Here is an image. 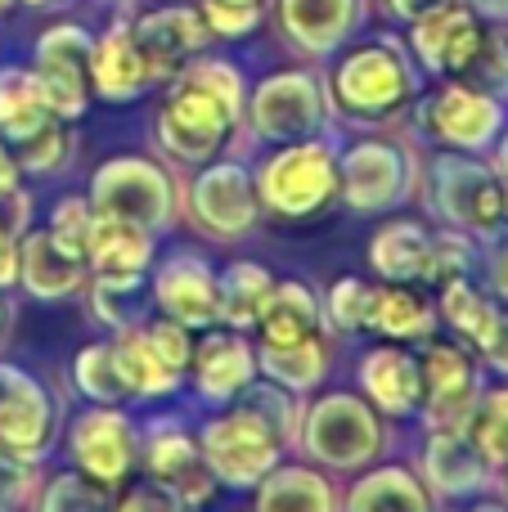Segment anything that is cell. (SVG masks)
<instances>
[{
	"label": "cell",
	"instance_id": "6da1fadb",
	"mask_svg": "<svg viewBox=\"0 0 508 512\" xmlns=\"http://www.w3.org/2000/svg\"><path fill=\"white\" fill-rule=\"evenodd\" d=\"M243 99H248L243 72L225 59L198 54L185 72L167 81V99L153 117V140L162 158L176 167H203L221 158L243 126Z\"/></svg>",
	"mask_w": 508,
	"mask_h": 512
},
{
	"label": "cell",
	"instance_id": "7a4b0ae2",
	"mask_svg": "<svg viewBox=\"0 0 508 512\" xmlns=\"http://www.w3.org/2000/svg\"><path fill=\"white\" fill-rule=\"evenodd\" d=\"M329 108L338 122L356 126V131H378V126L396 122L405 108L419 99V63L392 36L351 45L338 63H333L329 81Z\"/></svg>",
	"mask_w": 508,
	"mask_h": 512
},
{
	"label": "cell",
	"instance_id": "3957f363",
	"mask_svg": "<svg viewBox=\"0 0 508 512\" xmlns=\"http://www.w3.org/2000/svg\"><path fill=\"white\" fill-rule=\"evenodd\" d=\"M419 194L428 198L432 221L473 234L482 248L508 234V180H500L486 153L437 149L419 171Z\"/></svg>",
	"mask_w": 508,
	"mask_h": 512
},
{
	"label": "cell",
	"instance_id": "277c9868",
	"mask_svg": "<svg viewBox=\"0 0 508 512\" xmlns=\"http://www.w3.org/2000/svg\"><path fill=\"white\" fill-rule=\"evenodd\" d=\"M297 454L333 477H356L387 454V418L360 391H315L302 400Z\"/></svg>",
	"mask_w": 508,
	"mask_h": 512
},
{
	"label": "cell",
	"instance_id": "5b68a950",
	"mask_svg": "<svg viewBox=\"0 0 508 512\" xmlns=\"http://www.w3.org/2000/svg\"><path fill=\"white\" fill-rule=\"evenodd\" d=\"M261 216L279 221H311L338 203V140L311 135V140L270 144L252 167Z\"/></svg>",
	"mask_w": 508,
	"mask_h": 512
},
{
	"label": "cell",
	"instance_id": "8992f818",
	"mask_svg": "<svg viewBox=\"0 0 508 512\" xmlns=\"http://www.w3.org/2000/svg\"><path fill=\"white\" fill-rule=\"evenodd\" d=\"M419 153L396 135L365 131L338 144V203L356 216H392L419 194Z\"/></svg>",
	"mask_w": 508,
	"mask_h": 512
},
{
	"label": "cell",
	"instance_id": "52a82bcc",
	"mask_svg": "<svg viewBox=\"0 0 508 512\" xmlns=\"http://www.w3.org/2000/svg\"><path fill=\"white\" fill-rule=\"evenodd\" d=\"M194 441L212 481L221 490H234V495H252V486L288 454V445L275 436V427L257 409L243 405V400L212 409L194 427Z\"/></svg>",
	"mask_w": 508,
	"mask_h": 512
},
{
	"label": "cell",
	"instance_id": "ba28073f",
	"mask_svg": "<svg viewBox=\"0 0 508 512\" xmlns=\"http://www.w3.org/2000/svg\"><path fill=\"white\" fill-rule=\"evenodd\" d=\"M90 207L99 216L131 221L149 234H167L180 221V180L167 162L144 153H117L104 158L90 176Z\"/></svg>",
	"mask_w": 508,
	"mask_h": 512
},
{
	"label": "cell",
	"instance_id": "9c48e42d",
	"mask_svg": "<svg viewBox=\"0 0 508 512\" xmlns=\"http://www.w3.org/2000/svg\"><path fill=\"white\" fill-rule=\"evenodd\" d=\"M180 216L212 243H243L261 225L252 167L239 158H212L180 185Z\"/></svg>",
	"mask_w": 508,
	"mask_h": 512
},
{
	"label": "cell",
	"instance_id": "30bf717a",
	"mask_svg": "<svg viewBox=\"0 0 508 512\" xmlns=\"http://www.w3.org/2000/svg\"><path fill=\"white\" fill-rule=\"evenodd\" d=\"M243 126L252 140L261 144H288V140H311V135H329L333 108L329 90L315 72L284 68L261 77L243 99Z\"/></svg>",
	"mask_w": 508,
	"mask_h": 512
},
{
	"label": "cell",
	"instance_id": "8fae6325",
	"mask_svg": "<svg viewBox=\"0 0 508 512\" xmlns=\"http://www.w3.org/2000/svg\"><path fill=\"white\" fill-rule=\"evenodd\" d=\"M414 117H419V135L432 140L437 149L455 153H491L495 135L508 122V99L491 90L473 86L464 77H441L432 95L414 99Z\"/></svg>",
	"mask_w": 508,
	"mask_h": 512
},
{
	"label": "cell",
	"instance_id": "7c38bea8",
	"mask_svg": "<svg viewBox=\"0 0 508 512\" xmlns=\"http://www.w3.org/2000/svg\"><path fill=\"white\" fill-rule=\"evenodd\" d=\"M419 351V373H423V405L419 423L423 427H459L464 432L468 414H473L477 396L486 387L482 355L468 351L464 342H441L437 333L428 342L414 346Z\"/></svg>",
	"mask_w": 508,
	"mask_h": 512
},
{
	"label": "cell",
	"instance_id": "4fadbf2b",
	"mask_svg": "<svg viewBox=\"0 0 508 512\" xmlns=\"http://www.w3.org/2000/svg\"><path fill=\"white\" fill-rule=\"evenodd\" d=\"M68 459L90 481L117 490L140 468V423L126 405H86L68 427Z\"/></svg>",
	"mask_w": 508,
	"mask_h": 512
},
{
	"label": "cell",
	"instance_id": "5bb4252c",
	"mask_svg": "<svg viewBox=\"0 0 508 512\" xmlns=\"http://www.w3.org/2000/svg\"><path fill=\"white\" fill-rule=\"evenodd\" d=\"M257 378L261 373H257V342H252V333H239V328H225V324L194 333L185 387L194 391L198 405H207V409L230 405Z\"/></svg>",
	"mask_w": 508,
	"mask_h": 512
},
{
	"label": "cell",
	"instance_id": "9a60e30c",
	"mask_svg": "<svg viewBox=\"0 0 508 512\" xmlns=\"http://www.w3.org/2000/svg\"><path fill=\"white\" fill-rule=\"evenodd\" d=\"M59 436V405L27 369L0 364V454L18 463H41Z\"/></svg>",
	"mask_w": 508,
	"mask_h": 512
},
{
	"label": "cell",
	"instance_id": "2e32d148",
	"mask_svg": "<svg viewBox=\"0 0 508 512\" xmlns=\"http://www.w3.org/2000/svg\"><path fill=\"white\" fill-rule=\"evenodd\" d=\"M149 301L158 315L176 319V324L203 328L221 324V306H216V265L194 248H176L149 270Z\"/></svg>",
	"mask_w": 508,
	"mask_h": 512
},
{
	"label": "cell",
	"instance_id": "e0dca14e",
	"mask_svg": "<svg viewBox=\"0 0 508 512\" xmlns=\"http://www.w3.org/2000/svg\"><path fill=\"white\" fill-rule=\"evenodd\" d=\"M90 41L86 27L77 23H54L36 41V81L45 90V104L59 122H77L90 104Z\"/></svg>",
	"mask_w": 508,
	"mask_h": 512
},
{
	"label": "cell",
	"instance_id": "ac0fdd59",
	"mask_svg": "<svg viewBox=\"0 0 508 512\" xmlns=\"http://www.w3.org/2000/svg\"><path fill=\"white\" fill-rule=\"evenodd\" d=\"M140 468H144V477L167 481L189 508H207L216 499V490H221L212 481V472L203 468L194 427L176 423V418L140 427Z\"/></svg>",
	"mask_w": 508,
	"mask_h": 512
},
{
	"label": "cell",
	"instance_id": "d6986e66",
	"mask_svg": "<svg viewBox=\"0 0 508 512\" xmlns=\"http://www.w3.org/2000/svg\"><path fill=\"white\" fill-rule=\"evenodd\" d=\"M437 504H468L495 486V472L482 463L459 427H423V450L414 468Z\"/></svg>",
	"mask_w": 508,
	"mask_h": 512
},
{
	"label": "cell",
	"instance_id": "ffe728a7",
	"mask_svg": "<svg viewBox=\"0 0 508 512\" xmlns=\"http://www.w3.org/2000/svg\"><path fill=\"white\" fill-rule=\"evenodd\" d=\"M131 36H135V50H140L153 86H158V81H171L176 72H185L189 63L207 50V41H212L203 14L189 5L149 9V14H140L131 23Z\"/></svg>",
	"mask_w": 508,
	"mask_h": 512
},
{
	"label": "cell",
	"instance_id": "44dd1931",
	"mask_svg": "<svg viewBox=\"0 0 508 512\" xmlns=\"http://www.w3.org/2000/svg\"><path fill=\"white\" fill-rule=\"evenodd\" d=\"M356 391L392 423L419 418L423 405V373H419V351L401 342H378L360 351L356 360Z\"/></svg>",
	"mask_w": 508,
	"mask_h": 512
},
{
	"label": "cell",
	"instance_id": "7402d4cb",
	"mask_svg": "<svg viewBox=\"0 0 508 512\" xmlns=\"http://www.w3.org/2000/svg\"><path fill=\"white\" fill-rule=\"evenodd\" d=\"M482 18L468 5L450 0V5L432 9V14L410 23V50L414 63L432 77H464V68L473 63L477 45H482Z\"/></svg>",
	"mask_w": 508,
	"mask_h": 512
},
{
	"label": "cell",
	"instance_id": "603a6c76",
	"mask_svg": "<svg viewBox=\"0 0 508 512\" xmlns=\"http://www.w3.org/2000/svg\"><path fill=\"white\" fill-rule=\"evenodd\" d=\"M252 512H342V486L333 472L284 454L252 486Z\"/></svg>",
	"mask_w": 508,
	"mask_h": 512
},
{
	"label": "cell",
	"instance_id": "cb8c5ba5",
	"mask_svg": "<svg viewBox=\"0 0 508 512\" xmlns=\"http://www.w3.org/2000/svg\"><path fill=\"white\" fill-rule=\"evenodd\" d=\"M153 261H158V234L95 212V225H90L86 239V270L95 279H117V283L149 279Z\"/></svg>",
	"mask_w": 508,
	"mask_h": 512
},
{
	"label": "cell",
	"instance_id": "d4e9b609",
	"mask_svg": "<svg viewBox=\"0 0 508 512\" xmlns=\"http://www.w3.org/2000/svg\"><path fill=\"white\" fill-rule=\"evenodd\" d=\"M90 279L86 256L63 248L50 230H27L18 239V283L36 301H68Z\"/></svg>",
	"mask_w": 508,
	"mask_h": 512
},
{
	"label": "cell",
	"instance_id": "484cf974",
	"mask_svg": "<svg viewBox=\"0 0 508 512\" xmlns=\"http://www.w3.org/2000/svg\"><path fill=\"white\" fill-rule=\"evenodd\" d=\"M365 261L378 283H428L432 261V225L419 216H387L374 234H369Z\"/></svg>",
	"mask_w": 508,
	"mask_h": 512
},
{
	"label": "cell",
	"instance_id": "4316f807",
	"mask_svg": "<svg viewBox=\"0 0 508 512\" xmlns=\"http://www.w3.org/2000/svg\"><path fill=\"white\" fill-rule=\"evenodd\" d=\"M342 512H437L423 477L410 463H369L342 490Z\"/></svg>",
	"mask_w": 508,
	"mask_h": 512
},
{
	"label": "cell",
	"instance_id": "83f0119b",
	"mask_svg": "<svg viewBox=\"0 0 508 512\" xmlns=\"http://www.w3.org/2000/svg\"><path fill=\"white\" fill-rule=\"evenodd\" d=\"M360 0H279V27L311 59L342 50L356 32Z\"/></svg>",
	"mask_w": 508,
	"mask_h": 512
},
{
	"label": "cell",
	"instance_id": "f1b7e54d",
	"mask_svg": "<svg viewBox=\"0 0 508 512\" xmlns=\"http://www.w3.org/2000/svg\"><path fill=\"white\" fill-rule=\"evenodd\" d=\"M257 346H288V342H306V337H333L324 324V301L311 283L302 279H279L270 292L266 310H261L257 328H252Z\"/></svg>",
	"mask_w": 508,
	"mask_h": 512
},
{
	"label": "cell",
	"instance_id": "f546056e",
	"mask_svg": "<svg viewBox=\"0 0 508 512\" xmlns=\"http://www.w3.org/2000/svg\"><path fill=\"white\" fill-rule=\"evenodd\" d=\"M437 301L423 292V283H374L369 306V337L401 346H419L437 333Z\"/></svg>",
	"mask_w": 508,
	"mask_h": 512
},
{
	"label": "cell",
	"instance_id": "4dcf8cb0",
	"mask_svg": "<svg viewBox=\"0 0 508 512\" xmlns=\"http://www.w3.org/2000/svg\"><path fill=\"white\" fill-rule=\"evenodd\" d=\"M149 68H144L140 50H135L131 23H113L90 50V95L108 99V104H131L149 90Z\"/></svg>",
	"mask_w": 508,
	"mask_h": 512
},
{
	"label": "cell",
	"instance_id": "1f68e13d",
	"mask_svg": "<svg viewBox=\"0 0 508 512\" xmlns=\"http://www.w3.org/2000/svg\"><path fill=\"white\" fill-rule=\"evenodd\" d=\"M432 301H437V324L446 328L455 342H464L468 351H477V355L491 346L504 306L486 292V283H477V274H464V279L441 283Z\"/></svg>",
	"mask_w": 508,
	"mask_h": 512
},
{
	"label": "cell",
	"instance_id": "d6a6232c",
	"mask_svg": "<svg viewBox=\"0 0 508 512\" xmlns=\"http://www.w3.org/2000/svg\"><path fill=\"white\" fill-rule=\"evenodd\" d=\"M333 369V337H306L288 346H257V373L275 387L293 391L297 400L315 396Z\"/></svg>",
	"mask_w": 508,
	"mask_h": 512
},
{
	"label": "cell",
	"instance_id": "836d02e7",
	"mask_svg": "<svg viewBox=\"0 0 508 512\" xmlns=\"http://www.w3.org/2000/svg\"><path fill=\"white\" fill-rule=\"evenodd\" d=\"M275 270L252 256H239L230 265H216V306H221V324L239 328V333H252L266 310L270 292H275Z\"/></svg>",
	"mask_w": 508,
	"mask_h": 512
},
{
	"label": "cell",
	"instance_id": "e575fe53",
	"mask_svg": "<svg viewBox=\"0 0 508 512\" xmlns=\"http://www.w3.org/2000/svg\"><path fill=\"white\" fill-rule=\"evenodd\" d=\"M108 342H113L117 373H122V382H126V400H171L176 391H185V378L171 373L167 364L153 355L140 324L117 328Z\"/></svg>",
	"mask_w": 508,
	"mask_h": 512
},
{
	"label": "cell",
	"instance_id": "d590c367",
	"mask_svg": "<svg viewBox=\"0 0 508 512\" xmlns=\"http://www.w3.org/2000/svg\"><path fill=\"white\" fill-rule=\"evenodd\" d=\"M45 122H54L45 90L36 81V72L27 68H5L0 72V140L18 144L23 135L41 131Z\"/></svg>",
	"mask_w": 508,
	"mask_h": 512
},
{
	"label": "cell",
	"instance_id": "8d00e7d4",
	"mask_svg": "<svg viewBox=\"0 0 508 512\" xmlns=\"http://www.w3.org/2000/svg\"><path fill=\"white\" fill-rule=\"evenodd\" d=\"M464 436L473 441V450L482 454V463L491 472H500L508 463V382H486L477 396L473 414L464 423Z\"/></svg>",
	"mask_w": 508,
	"mask_h": 512
},
{
	"label": "cell",
	"instance_id": "74e56055",
	"mask_svg": "<svg viewBox=\"0 0 508 512\" xmlns=\"http://www.w3.org/2000/svg\"><path fill=\"white\" fill-rule=\"evenodd\" d=\"M324 324L333 337H369V306H374V283L360 274H342L324 292Z\"/></svg>",
	"mask_w": 508,
	"mask_h": 512
},
{
	"label": "cell",
	"instance_id": "f35d334b",
	"mask_svg": "<svg viewBox=\"0 0 508 512\" xmlns=\"http://www.w3.org/2000/svg\"><path fill=\"white\" fill-rule=\"evenodd\" d=\"M72 382L86 396V405H126V382L117 373L113 342H90L72 360Z\"/></svg>",
	"mask_w": 508,
	"mask_h": 512
},
{
	"label": "cell",
	"instance_id": "ab89813d",
	"mask_svg": "<svg viewBox=\"0 0 508 512\" xmlns=\"http://www.w3.org/2000/svg\"><path fill=\"white\" fill-rule=\"evenodd\" d=\"M108 508H113V490L90 481L77 468L54 472L45 481L41 499H36V512H108Z\"/></svg>",
	"mask_w": 508,
	"mask_h": 512
},
{
	"label": "cell",
	"instance_id": "60d3db41",
	"mask_svg": "<svg viewBox=\"0 0 508 512\" xmlns=\"http://www.w3.org/2000/svg\"><path fill=\"white\" fill-rule=\"evenodd\" d=\"M482 270V243L464 230H432V261H428V283L441 288L450 279H464V274Z\"/></svg>",
	"mask_w": 508,
	"mask_h": 512
},
{
	"label": "cell",
	"instance_id": "b9f144b4",
	"mask_svg": "<svg viewBox=\"0 0 508 512\" xmlns=\"http://www.w3.org/2000/svg\"><path fill=\"white\" fill-rule=\"evenodd\" d=\"M9 149H14V158H18V171H36V176H50V171H59L63 162H68L72 140H68V126L54 117V122H45L41 131L23 135V140L9 144Z\"/></svg>",
	"mask_w": 508,
	"mask_h": 512
},
{
	"label": "cell",
	"instance_id": "7bdbcfd3",
	"mask_svg": "<svg viewBox=\"0 0 508 512\" xmlns=\"http://www.w3.org/2000/svg\"><path fill=\"white\" fill-rule=\"evenodd\" d=\"M270 0H198V14H203L207 32L225 36V41H243L261 27Z\"/></svg>",
	"mask_w": 508,
	"mask_h": 512
},
{
	"label": "cell",
	"instance_id": "ee69618b",
	"mask_svg": "<svg viewBox=\"0 0 508 512\" xmlns=\"http://www.w3.org/2000/svg\"><path fill=\"white\" fill-rule=\"evenodd\" d=\"M140 328H144V342L153 346V355H158L171 373H180V378H185L189 355H194V328L176 324V319L158 315V310H153L149 319H140Z\"/></svg>",
	"mask_w": 508,
	"mask_h": 512
},
{
	"label": "cell",
	"instance_id": "f6af8a7d",
	"mask_svg": "<svg viewBox=\"0 0 508 512\" xmlns=\"http://www.w3.org/2000/svg\"><path fill=\"white\" fill-rule=\"evenodd\" d=\"M90 225H95V207H90V198L86 194H63L59 203L50 207V225H45V230H50L54 239L63 243V248H72L77 256H86Z\"/></svg>",
	"mask_w": 508,
	"mask_h": 512
},
{
	"label": "cell",
	"instance_id": "bcb514c9",
	"mask_svg": "<svg viewBox=\"0 0 508 512\" xmlns=\"http://www.w3.org/2000/svg\"><path fill=\"white\" fill-rule=\"evenodd\" d=\"M108 512H194V508H189L167 481L140 477V481H131V486L122 481V486L113 490V508Z\"/></svg>",
	"mask_w": 508,
	"mask_h": 512
},
{
	"label": "cell",
	"instance_id": "7dc6e473",
	"mask_svg": "<svg viewBox=\"0 0 508 512\" xmlns=\"http://www.w3.org/2000/svg\"><path fill=\"white\" fill-rule=\"evenodd\" d=\"M27 495V463L0 454V508H14Z\"/></svg>",
	"mask_w": 508,
	"mask_h": 512
},
{
	"label": "cell",
	"instance_id": "c3c4849f",
	"mask_svg": "<svg viewBox=\"0 0 508 512\" xmlns=\"http://www.w3.org/2000/svg\"><path fill=\"white\" fill-rule=\"evenodd\" d=\"M482 369L508 382V306L500 310V324H495L491 346H486V351H482Z\"/></svg>",
	"mask_w": 508,
	"mask_h": 512
},
{
	"label": "cell",
	"instance_id": "681fc988",
	"mask_svg": "<svg viewBox=\"0 0 508 512\" xmlns=\"http://www.w3.org/2000/svg\"><path fill=\"white\" fill-rule=\"evenodd\" d=\"M18 283V225L0 216V288Z\"/></svg>",
	"mask_w": 508,
	"mask_h": 512
},
{
	"label": "cell",
	"instance_id": "f907efd6",
	"mask_svg": "<svg viewBox=\"0 0 508 512\" xmlns=\"http://www.w3.org/2000/svg\"><path fill=\"white\" fill-rule=\"evenodd\" d=\"M18 176H23V171H18V158H14V149H9V144L0 140V203H5V198L14 194V189H18Z\"/></svg>",
	"mask_w": 508,
	"mask_h": 512
},
{
	"label": "cell",
	"instance_id": "816d5d0a",
	"mask_svg": "<svg viewBox=\"0 0 508 512\" xmlns=\"http://www.w3.org/2000/svg\"><path fill=\"white\" fill-rule=\"evenodd\" d=\"M441 5H450V0H392V14L405 18V23H414V18L432 14V9H441Z\"/></svg>",
	"mask_w": 508,
	"mask_h": 512
},
{
	"label": "cell",
	"instance_id": "f5cc1de1",
	"mask_svg": "<svg viewBox=\"0 0 508 512\" xmlns=\"http://www.w3.org/2000/svg\"><path fill=\"white\" fill-rule=\"evenodd\" d=\"M486 158H491V167L500 171V180H508V122H504V131L495 135V144H491V153H486Z\"/></svg>",
	"mask_w": 508,
	"mask_h": 512
},
{
	"label": "cell",
	"instance_id": "db71d44e",
	"mask_svg": "<svg viewBox=\"0 0 508 512\" xmlns=\"http://www.w3.org/2000/svg\"><path fill=\"white\" fill-rule=\"evenodd\" d=\"M468 9H473L477 18H495V23H508V0H468Z\"/></svg>",
	"mask_w": 508,
	"mask_h": 512
},
{
	"label": "cell",
	"instance_id": "11a10c76",
	"mask_svg": "<svg viewBox=\"0 0 508 512\" xmlns=\"http://www.w3.org/2000/svg\"><path fill=\"white\" fill-rule=\"evenodd\" d=\"M464 512H508V499H500V495H477V499H468V508Z\"/></svg>",
	"mask_w": 508,
	"mask_h": 512
},
{
	"label": "cell",
	"instance_id": "9f6ffc18",
	"mask_svg": "<svg viewBox=\"0 0 508 512\" xmlns=\"http://www.w3.org/2000/svg\"><path fill=\"white\" fill-rule=\"evenodd\" d=\"M495 486H500V499H508V463L495 472Z\"/></svg>",
	"mask_w": 508,
	"mask_h": 512
},
{
	"label": "cell",
	"instance_id": "6f0895ef",
	"mask_svg": "<svg viewBox=\"0 0 508 512\" xmlns=\"http://www.w3.org/2000/svg\"><path fill=\"white\" fill-rule=\"evenodd\" d=\"M27 5H63V0H27Z\"/></svg>",
	"mask_w": 508,
	"mask_h": 512
},
{
	"label": "cell",
	"instance_id": "680465c9",
	"mask_svg": "<svg viewBox=\"0 0 508 512\" xmlns=\"http://www.w3.org/2000/svg\"><path fill=\"white\" fill-rule=\"evenodd\" d=\"M5 5H9V0H0V9H5Z\"/></svg>",
	"mask_w": 508,
	"mask_h": 512
},
{
	"label": "cell",
	"instance_id": "91938a15",
	"mask_svg": "<svg viewBox=\"0 0 508 512\" xmlns=\"http://www.w3.org/2000/svg\"><path fill=\"white\" fill-rule=\"evenodd\" d=\"M0 512H9V508H0Z\"/></svg>",
	"mask_w": 508,
	"mask_h": 512
}]
</instances>
